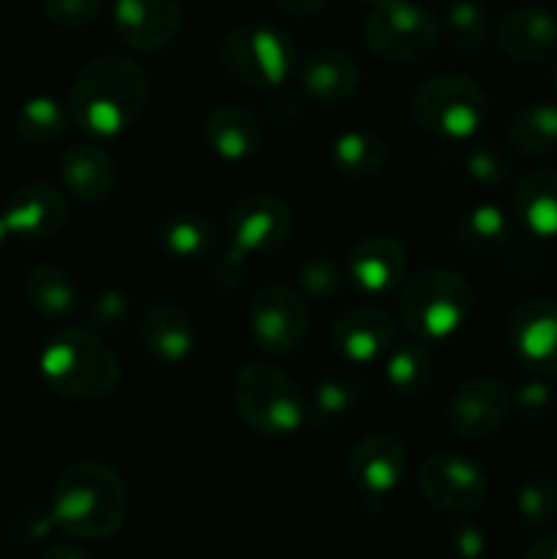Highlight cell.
I'll list each match as a JSON object with an SVG mask.
<instances>
[{"label":"cell","instance_id":"28","mask_svg":"<svg viewBox=\"0 0 557 559\" xmlns=\"http://www.w3.org/2000/svg\"><path fill=\"white\" fill-rule=\"evenodd\" d=\"M382 366H386L388 385L402 393V396H415L435 377V360H431L429 344L415 336L404 344H393Z\"/></svg>","mask_w":557,"mask_h":559},{"label":"cell","instance_id":"36","mask_svg":"<svg viewBox=\"0 0 557 559\" xmlns=\"http://www.w3.org/2000/svg\"><path fill=\"white\" fill-rule=\"evenodd\" d=\"M464 169L478 183H502L508 178V173H511V158L497 145H475L464 156Z\"/></svg>","mask_w":557,"mask_h":559},{"label":"cell","instance_id":"17","mask_svg":"<svg viewBox=\"0 0 557 559\" xmlns=\"http://www.w3.org/2000/svg\"><path fill=\"white\" fill-rule=\"evenodd\" d=\"M407 469V451L388 431L360 437L347 456L349 480L369 497H386L402 484Z\"/></svg>","mask_w":557,"mask_h":559},{"label":"cell","instance_id":"39","mask_svg":"<svg viewBox=\"0 0 557 559\" xmlns=\"http://www.w3.org/2000/svg\"><path fill=\"white\" fill-rule=\"evenodd\" d=\"M517 404L524 415H546L552 409V404H555V396H552L544 382H528L519 391Z\"/></svg>","mask_w":557,"mask_h":559},{"label":"cell","instance_id":"27","mask_svg":"<svg viewBox=\"0 0 557 559\" xmlns=\"http://www.w3.org/2000/svg\"><path fill=\"white\" fill-rule=\"evenodd\" d=\"M158 238L175 260H202L216 249V227L197 211H178L164 218Z\"/></svg>","mask_w":557,"mask_h":559},{"label":"cell","instance_id":"35","mask_svg":"<svg viewBox=\"0 0 557 559\" xmlns=\"http://www.w3.org/2000/svg\"><path fill=\"white\" fill-rule=\"evenodd\" d=\"M344 265L331 254H311L298 265V284L311 298H331L344 282Z\"/></svg>","mask_w":557,"mask_h":559},{"label":"cell","instance_id":"31","mask_svg":"<svg viewBox=\"0 0 557 559\" xmlns=\"http://www.w3.org/2000/svg\"><path fill=\"white\" fill-rule=\"evenodd\" d=\"M69 123V112L52 96H33L20 107L14 120L16 136L27 145H49L58 140Z\"/></svg>","mask_w":557,"mask_h":559},{"label":"cell","instance_id":"15","mask_svg":"<svg viewBox=\"0 0 557 559\" xmlns=\"http://www.w3.org/2000/svg\"><path fill=\"white\" fill-rule=\"evenodd\" d=\"M3 222L9 235L22 240L55 238L69 222V200L55 183H25L5 202Z\"/></svg>","mask_w":557,"mask_h":559},{"label":"cell","instance_id":"42","mask_svg":"<svg viewBox=\"0 0 557 559\" xmlns=\"http://www.w3.org/2000/svg\"><path fill=\"white\" fill-rule=\"evenodd\" d=\"M42 559H91V555L74 544H52L42 551Z\"/></svg>","mask_w":557,"mask_h":559},{"label":"cell","instance_id":"4","mask_svg":"<svg viewBox=\"0 0 557 559\" xmlns=\"http://www.w3.org/2000/svg\"><path fill=\"white\" fill-rule=\"evenodd\" d=\"M475 309L467 278L448 267H426L402 289L399 314L415 338L431 344L453 336Z\"/></svg>","mask_w":557,"mask_h":559},{"label":"cell","instance_id":"32","mask_svg":"<svg viewBox=\"0 0 557 559\" xmlns=\"http://www.w3.org/2000/svg\"><path fill=\"white\" fill-rule=\"evenodd\" d=\"M360 382L353 374H344V371H333V374L320 377L315 388V399H311V415H315V424H333V420L344 418V415L353 413L360 404Z\"/></svg>","mask_w":557,"mask_h":559},{"label":"cell","instance_id":"14","mask_svg":"<svg viewBox=\"0 0 557 559\" xmlns=\"http://www.w3.org/2000/svg\"><path fill=\"white\" fill-rule=\"evenodd\" d=\"M344 273L358 293L382 298L396 293L407 278V251L388 235H369L349 249Z\"/></svg>","mask_w":557,"mask_h":559},{"label":"cell","instance_id":"7","mask_svg":"<svg viewBox=\"0 0 557 559\" xmlns=\"http://www.w3.org/2000/svg\"><path fill=\"white\" fill-rule=\"evenodd\" d=\"M222 66L251 87L282 85L295 69V47L289 36L265 22H246L222 38Z\"/></svg>","mask_w":557,"mask_h":559},{"label":"cell","instance_id":"29","mask_svg":"<svg viewBox=\"0 0 557 559\" xmlns=\"http://www.w3.org/2000/svg\"><path fill=\"white\" fill-rule=\"evenodd\" d=\"M331 156L339 173L347 175V178H369V175H377L382 169L388 158V147L375 131L353 129L336 136Z\"/></svg>","mask_w":557,"mask_h":559},{"label":"cell","instance_id":"20","mask_svg":"<svg viewBox=\"0 0 557 559\" xmlns=\"http://www.w3.org/2000/svg\"><path fill=\"white\" fill-rule=\"evenodd\" d=\"M140 336L142 347L156 364L175 366L189 358L191 349H194L197 333L194 322L180 306L169 304V300H158L142 317Z\"/></svg>","mask_w":557,"mask_h":559},{"label":"cell","instance_id":"3","mask_svg":"<svg viewBox=\"0 0 557 559\" xmlns=\"http://www.w3.org/2000/svg\"><path fill=\"white\" fill-rule=\"evenodd\" d=\"M38 371L58 396L98 402L118 388L120 364L91 328H63L38 355Z\"/></svg>","mask_w":557,"mask_h":559},{"label":"cell","instance_id":"6","mask_svg":"<svg viewBox=\"0 0 557 559\" xmlns=\"http://www.w3.org/2000/svg\"><path fill=\"white\" fill-rule=\"evenodd\" d=\"M420 131L440 140H467L489 115V96L467 74H437L420 82L410 102Z\"/></svg>","mask_w":557,"mask_h":559},{"label":"cell","instance_id":"34","mask_svg":"<svg viewBox=\"0 0 557 559\" xmlns=\"http://www.w3.org/2000/svg\"><path fill=\"white\" fill-rule=\"evenodd\" d=\"M517 511L528 527H546L557 516V484L546 475L524 480L517 495Z\"/></svg>","mask_w":557,"mask_h":559},{"label":"cell","instance_id":"21","mask_svg":"<svg viewBox=\"0 0 557 559\" xmlns=\"http://www.w3.org/2000/svg\"><path fill=\"white\" fill-rule=\"evenodd\" d=\"M497 41L517 60H549L557 55V16L535 5L511 9L500 20Z\"/></svg>","mask_w":557,"mask_h":559},{"label":"cell","instance_id":"16","mask_svg":"<svg viewBox=\"0 0 557 559\" xmlns=\"http://www.w3.org/2000/svg\"><path fill=\"white\" fill-rule=\"evenodd\" d=\"M115 31L137 52H158L178 36L180 0H115Z\"/></svg>","mask_w":557,"mask_h":559},{"label":"cell","instance_id":"26","mask_svg":"<svg viewBox=\"0 0 557 559\" xmlns=\"http://www.w3.org/2000/svg\"><path fill=\"white\" fill-rule=\"evenodd\" d=\"M508 229V216L500 207L475 205L459 216L453 240L467 257H491L506 246Z\"/></svg>","mask_w":557,"mask_h":559},{"label":"cell","instance_id":"40","mask_svg":"<svg viewBox=\"0 0 557 559\" xmlns=\"http://www.w3.org/2000/svg\"><path fill=\"white\" fill-rule=\"evenodd\" d=\"M453 549L459 551L464 559H475L484 551V535L478 533V527H459L453 535Z\"/></svg>","mask_w":557,"mask_h":559},{"label":"cell","instance_id":"13","mask_svg":"<svg viewBox=\"0 0 557 559\" xmlns=\"http://www.w3.org/2000/svg\"><path fill=\"white\" fill-rule=\"evenodd\" d=\"M513 355L535 374L557 377V300L530 298L508 322Z\"/></svg>","mask_w":557,"mask_h":559},{"label":"cell","instance_id":"11","mask_svg":"<svg viewBox=\"0 0 557 559\" xmlns=\"http://www.w3.org/2000/svg\"><path fill=\"white\" fill-rule=\"evenodd\" d=\"M249 331L265 353H293L309 331L306 300L282 284L265 287L249 309Z\"/></svg>","mask_w":557,"mask_h":559},{"label":"cell","instance_id":"12","mask_svg":"<svg viewBox=\"0 0 557 559\" xmlns=\"http://www.w3.org/2000/svg\"><path fill=\"white\" fill-rule=\"evenodd\" d=\"M511 399L506 385L491 377H473L451 393L446 424L462 440H486L506 424Z\"/></svg>","mask_w":557,"mask_h":559},{"label":"cell","instance_id":"9","mask_svg":"<svg viewBox=\"0 0 557 559\" xmlns=\"http://www.w3.org/2000/svg\"><path fill=\"white\" fill-rule=\"evenodd\" d=\"M418 486L426 500L448 513L478 511L489 495V478L473 459L459 453H431L418 467Z\"/></svg>","mask_w":557,"mask_h":559},{"label":"cell","instance_id":"37","mask_svg":"<svg viewBox=\"0 0 557 559\" xmlns=\"http://www.w3.org/2000/svg\"><path fill=\"white\" fill-rule=\"evenodd\" d=\"M104 11V0H44V14L52 25L85 27Z\"/></svg>","mask_w":557,"mask_h":559},{"label":"cell","instance_id":"30","mask_svg":"<svg viewBox=\"0 0 557 559\" xmlns=\"http://www.w3.org/2000/svg\"><path fill=\"white\" fill-rule=\"evenodd\" d=\"M511 145L530 156H544L557 147V104H530L508 126Z\"/></svg>","mask_w":557,"mask_h":559},{"label":"cell","instance_id":"44","mask_svg":"<svg viewBox=\"0 0 557 559\" xmlns=\"http://www.w3.org/2000/svg\"><path fill=\"white\" fill-rule=\"evenodd\" d=\"M5 238H9V229H5V222H3V216H0V251H3V246H5Z\"/></svg>","mask_w":557,"mask_h":559},{"label":"cell","instance_id":"45","mask_svg":"<svg viewBox=\"0 0 557 559\" xmlns=\"http://www.w3.org/2000/svg\"><path fill=\"white\" fill-rule=\"evenodd\" d=\"M366 3H371V5H377V3H386V0H366Z\"/></svg>","mask_w":557,"mask_h":559},{"label":"cell","instance_id":"38","mask_svg":"<svg viewBox=\"0 0 557 559\" xmlns=\"http://www.w3.org/2000/svg\"><path fill=\"white\" fill-rule=\"evenodd\" d=\"M129 314V298L118 289H104L87 304V322L93 331H112Z\"/></svg>","mask_w":557,"mask_h":559},{"label":"cell","instance_id":"1","mask_svg":"<svg viewBox=\"0 0 557 559\" xmlns=\"http://www.w3.org/2000/svg\"><path fill=\"white\" fill-rule=\"evenodd\" d=\"M147 104V74L120 52L93 58L69 93V115L76 126L98 136L129 129Z\"/></svg>","mask_w":557,"mask_h":559},{"label":"cell","instance_id":"10","mask_svg":"<svg viewBox=\"0 0 557 559\" xmlns=\"http://www.w3.org/2000/svg\"><path fill=\"white\" fill-rule=\"evenodd\" d=\"M295 216L284 200L265 191L240 197L227 218L233 254L246 260L249 254H271L293 235Z\"/></svg>","mask_w":557,"mask_h":559},{"label":"cell","instance_id":"5","mask_svg":"<svg viewBox=\"0 0 557 559\" xmlns=\"http://www.w3.org/2000/svg\"><path fill=\"white\" fill-rule=\"evenodd\" d=\"M235 407L244 424L262 437H289L306 420L300 388L271 364H246L235 374Z\"/></svg>","mask_w":557,"mask_h":559},{"label":"cell","instance_id":"19","mask_svg":"<svg viewBox=\"0 0 557 559\" xmlns=\"http://www.w3.org/2000/svg\"><path fill=\"white\" fill-rule=\"evenodd\" d=\"M58 173L63 191H69L74 200L85 202V205H98V202L107 200L115 191V180H118L112 156L98 145H91V142L66 147Z\"/></svg>","mask_w":557,"mask_h":559},{"label":"cell","instance_id":"46","mask_svg":"<svg viewBox=\"0 0 557 559\" xmlns=\"http://www.w3.org/2000/svg\"><path fill=\"white\" fill-rule=\"evenodd\" d=\"M555 82H557V69H555Z\"/></svg>","mask_w":557,"mask_h":559},{"label":"cell","instance_id":"24","mask_svg":"<svg viewBox=\"0 0 557 559\" xmlns=\"http://www.w3.org/2000/svg\"><path fill=\"white\" fill-rule=\"evenodd\" d=\"M513 213L535 238H557V169H535L513 191Z\"/></svg>","mask_w":557,"mask_h":559},{"label":"cell","instance_id":"2","mask_svg":"<svg viewBox=\"0 0 557 559\" xmlns=\"http://www.w3.org/2000/svg\"><path fill=\"white\" fill-rule=\"evenodd\" d=\"M49 516L74 538H112L129 519V489L107 464L80 462L55 484Z\"/></svg>","mask_w":557,"mask_h":559},{"label":"cell","instance_id":"33","mask_svg":"<svg viewBox=\"0 0 557 559\" xmlns=\"http://www.w3.org/2000/svg\"><path fill=\"white\" fill-rule=\"evenodd\" d=\"M446 27L453 47L462 49V52H470V49L484 47L486 38H489L491 22L478 0H457V3L448 9Z\"/></svg>","mask_w":557,"mask_h":559},{"label":"cell","instance_id":"25","mask_svg":"<svg viewBox=\"0 0 557 559\" xmlns=\"http://www.w3.org/2000/svg\"><path fill=\"white\" fill-rule=\"evenodd\" d=\"M25 298L47 320H69L76 311V284L63 267L42 262L27 271Z\"/></svg>","mask_w":557,"mask_h":559},{"label":"cell","instance_id":"43","mask_svg":"<svg viewBox=\"0 0 557 559\" xmlns=\"http://www.w3.org/2000/svg\"><path fill=\"white\" fill-rule=\"evenodd\" d=\"M524 559H557V535H546V538L535 540Z\"/></svg>","mask_w":557,"mask_h":559},{"label":"cell","instance_id":"8","mask_svg":"<svg viewBox=\"0 0 557 559\" xmlns=\"http://www.w3.org/2000/svg\"><path fill=\"white\" fill-rule=\"evenodd\" d=\"M364 38L377 58L413 63L440 44V25L413 0H386L366 14Z\"/></svg>","mask_w":557,"mask_h":559},{"label":"cell","instance_id":"18","mask_svg":"<svg viewBox=\"0 0 557 559\" xmlns=\"http://www.w3.org/2000/svg\"><path fill=\"white\" fill-rule=\"evenodd\" d=\"M333 347L347 364L369 366L386 360L396 344V322L380 309H353L336 320L331 331Z\"/></svg>","mask_w":557,"mask_h":559},{"label":"cell","instance_id":"23","mask_svg":"<svg viewBox=\"0 0 557 559\" xmlns=\"http://www.w3.org/2000/svg\"><path fill=\"white\" fill-rule=\"evenodd\" d=\"M202 134H205L208 147L227 162H244V158L257 156L265 142L262 120L251 109L238 107V104H222L213 109Z\"/></svg>","mask_w":557,"mask_h":559},{"label":"cell","instance_id":"22","mask_svg":"<svg viewBox=\"0 0 557 559\" xmlns=\"http://www.w3.org/2000/svg\"><path fill=\"white\" fill-rule=\"evenodd\" d=\"M360 71L347 52L333 47L315 49L300 63V85L317 104L336 107L358 91Z\"/></svg>","mask_w":557,"mask_h":559},{"label":"cell","instance_id":"41","mask_svg":"<svg viewBox=\"0 0 557 559\" xmlns=\"http://www.w3.org/2000/svg\"><path fill=\"white\" fill-rule=\"evenodd\" d=\"M331 0H276L278 9L289 16H311L322 11Z\"/></svg>","mask_w":557,"mask_h":559}]
</instances>
